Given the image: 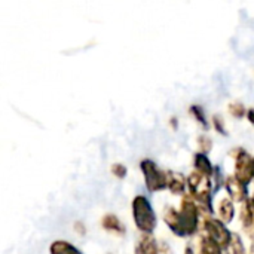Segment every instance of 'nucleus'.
<instances>
[{
    "mask_svg": "<svg viewBox=\"0 0 254 254\" xmlns=\"http://www.w3.org/2000/svg\"><path fill=\"white\" fill-rule=\"evenodd\" d=\"M188 190L189 195L199 205L201 211L208 214L213 213V192L214 183L211 177H207L198 171H193L188 176Z\"/></svg>",
    "mask_w": 254,
    "mask_h": 254,
    "instance_id": "nucleus-2",
    "label": "nucleus"
},
{
    "mask_svg": "<svg viewBox=\"0 0 254 254\" xmlns=\"http://www.w3.org/2000/svg\"><path fill=\"white\" fill-rule=\"evenodd\" d=\"M51 254H82L73 244L67 241H54L49 247Z\"/></svg>",
    "mask_w": 254,
    "mask_h": 254,
    "instance_id": "nucleus-15",
    "label": "nucleus"
},
{
    "mask_svg": "<svg viewBox=\"0 0 254 254\" xmlns=\"http://www.w3.org/2000/svg\"><path fill=\"white\" fill-rule=\"evenodd\" d=\"M217 214H219V219L223 222V223H231L234 220V216H235V205H234V201L226 196L223 198L220 202H219V210H217Z\"/></svg>",
    "mask_w": 254,
    "mask_h": 254,
    "instance_id": "nucleus-12",
    "label": "nucleus"
},
{
    "mask_svg": "<svg viewBox=\"0 0 254 254\" xmlns=\"http://www.w3.org/2000/svg\"><path fill=\"white\" fill-rule=\"evenodd\" d=\"M199 205L190 195H185L182 204L177 208L167 207L164 210V222L170 231L177 237H192L199 228Z\"/></svg>",
    "mask_w": 254,
    "mask_h": 254,
    "instance_id": "nucleus-1",
    "label": "nucleus"
},
{
    "mask_svg": "<svg viewBox=\"0 0 254 254\" xmlns=\"http://www.w3.org/2000/svg\"><path fill=\"white\" fill-rule=\"evenodd\" d=\"M101 225L103 228L110 232V234H115V235H125V226L122 225V222L115 216V214H106L101 220Z\"/></svg>",
    "mask_w": 254,
    "mask_h": 254,
    "instance_id": "nucleus-13",
    "label": "nucleus"
},
{
    "mask_svg": "<svg viewBox=\"0 0 254 254\" xmlns=\"http://www.w3.org/2000/svg\"><path fill=\"white\" fill-rule=\"evenodd\" d=\"M132 217H134V223L137 229L141 234H150V235L153 234L158 220H156L153 207L146 196L137 195L132 199Z\"/></svg>",
    "mask_w": 254,
    "mask_h": 254,
    "instance_id": "nucleus-3",
    "label": "nucleus"
},
{
    "mask_svg": "<svg viewBox=\"0 0 254 254\" xmlns=\"http://www.w3.org/2000/svg\"><path fill=\"white\" fill-rule=\"evenodd\" d=\"M135 254H159V247L156 244V240L150 234H141L137 247Z\"/></svg>",
    "mask_w": 254,
    "mask_h": 254,
    "instance_id": "nucleus-11",
    "label": "nucleus"
},
{
    "mask_svg": "<svg viewBox=\"0 0 254 254\" xmlns=\"http://www.w3.org/2000/svg\"><path fill=\"white\" fill-rule=\"evenodd\" d=\"M225 188L228 190L229 198L234 202H246L250 196H249V189L247 185L241 183L235 176H229L225 180Z\"/></svg>",
    "mask_w": 254,
    "mask_h": 254,
    "instance_id": "nucleus-7",
    "label": "nucleus"
},
{
    "mask_svg": "<svg viewBox=\"0 0 254 254\" xmlns=\"http://www.w3.org/2000/svg\"><path fill=\"white\" fill-rule=\"evenodd\" d=\"M110 171H112V174H113L116 179H125V177H127V173H128L127 167H125L124 164H119V162L113 164L112 168H110Z\"/></svg>",
    "mask_w": 254,
    "mask_h": 254,
    "instance_id": "nucleus-19",
    "label": "nucleus"
},
{
    "mask_svg": "<svg viewBox=\"0 0 254 254\" xmlns=\"http://www.w3.org/2000/svg\"><path fill=\"white\" fill-rule=\"evenodd\" d=\"M241 223L249 238L254 240V196L243 202L241 207Z\"/></svg>",
    "mask_w": 254,
    "mask_h": 254,
    "instance_id": "nucleus-8",
    "label": "nucleus"
},
{
    "mask_svg": "<svg viewBox=\"0 0 254 254\" xmlns=\"http://www.w3.org/2000/svg\"><path fill=\"white\" fill-rule=\"evenodd\" d=\"M247 119L250 121V124H253L254 125V109L247 110Z\"/></svg>",
    "mask_w": 254,
    "mask_h": 254,
    "instance_id": "nucleus-22",
    "label": "nucleus"
},
{
    "mask_svg": "<svg viewBox=\"0 0 254 254\" xmlns=\"http://www.w3.org/2000/svg\"><path fill=\"white\" fill-rule=\"evenodd\" d=\"M223 249L211 240L208 235L202 234L199 238V254H223Z\"/></svg>",
    "mask_w": 254,
    "mask_h": 254,
    "instance_id": "nucleus-14",
    "label": "nucleus"
},
{
    "mask_svg": "<svg viewBox=\"0 0 254 254\" xmlns=\"http://www.w3.org/2000/svg\"><path fill=\"white\" fill-rule=\"evenodd\" d=\"M140 170L144 176L146 188L149 192H161L167 189L168 183V171H162L152 159H143L140 162Z\"/></svg>",
    "mask_w": 254,
    "mask_h": 254,
    "instance_id": "nucleus-4",
    "label": "nucleus"
},
{
    "mask_svg": "<svg viewBox=\"0 0 254 254\" xmlns=\"http://www.w3.org/2000/svg\"><path fill=\"white\" fill-rule=\"evenodd\" d=\"M213 125H214V129H216L219 134L226 135V128H225V125H223V119H222V116L216 115V116L213 118Z\"/></svg>",
    "mask_w": 254,
    "mask_h": 254,
    "instance_id": "nucleus-21",
    "label": "nucleus"
},
{
    "mask_svg": "<svg viewBox=\"0 0 254 254\" xmlns=\"http://www.w3.org/2000/svg\"><path fill=\"white\" fill-rule=\"evenodd\" d=\"M159 254H171V250L167 246H161L159 247Z\"/></svg>",
    "mask_w": 254,
    "mask_h": 254,
    "instance_id": "nucleus-23",
    "label": "nucleus"
},
{
    "mask_svg": "<svg viewBox=\"0 0 254 254\" xmlns=\"http://www.w3.org/2000/svg\"><path fill=\"white\" fill-rule=\"evenodd\" d=\"M193 167H195V171L207 176V177H211L214 176L216 173V167L211 164V161L208 159V156L202 152H198L195 156H193Z\"/></svg>",
    "mask_w": 254,
    "mask_h": 254,
    "instance_id": "nucleus-10",
    "label": "nucleus"
},
{
    "mask_svg": "<svg viewBox=\"0 0 254 254\" xmlns=\"http://www.w3.org/2000/svg\"><path fill=\"white\" fill-rule=\"evenodd\" d=\"M225 254H247L246 253V247H244V243L241 240V237L238 234H232V240L229 243V246L226 247Z\"/></svg>",
    "mask_w": 254,
    "mask_h": 254,
    "instance_id": "nucleus-16",
    "label": "nucleus"
},
{
    "mask_svg": "<svg viewBox=\"0 0 254 254\" xmlns=\"http://www.w3.org/2000/svg\"><path fill=\"white\" fill-rule=\"evenodd\" d=\"M229 113H231L234 118H238V119L247 116V110H246L244 104H243V103H238V101L229 104Z\"/></svg>",
    "mask_w": 254,
    "mask_h": 254,
    "instance_id": "nucleus-17",
    "label": "nucleus"
},
{
    "mask_svg": "<svg viewBox=\"0 0 254 254\" xmlns=\"http://www.w3.org/2000/svg\"><path fill=\"white\" fill-rule=\"evenodd\" d=\"M185 254H193V252H192V249H190V247H188V249H186V252H185Z\"/></svg>",
    "mask_w": 254,
    "mask_h": 254,
    "instance_id": "nucleus-24",
    "label": "nucleus"
},
{
    "mask_svg": "<svg viewBox=\"0 0 254 254\" xmlns=\"http://www.w3.org/2000/svg\"><path fill=\"white\" fill-rule=\"evenodd\" d=\"M189 112L193 115V118L204 127V128H207L208 127V124H207V119H205V115H204V110H202V107L201 106H198V104H193L190 109H189Z\"/></svg>",
    "mask_w": 254,
    "mask_h": 254,
    "instance_id": "nucleus-18",
    "label": "nucleus"
},
{
    "mask_svg": "<svg viewBox=\"0 0 254 254\" xmlns=\"http://www.w3.org/2000/svg\"><path fill=\"white\" fill-rule=\"evenodd\" d=\"M202 229H204V234L208 235L211 240H214L223 250H226V247L229 246L231 240H232V234L228 228H226V223H223L220 219H213V217H208V219H204L202 222Z\"/></svg>",
    "mask_w": 254,
    "mask_h": 254,
    "instance_id": "nucleus-6",
    "label": "nucleus"
},
{
    "mask_svg": "<svg viewBox=\"0 0 254 254\" xmlns=\"http://www.w3.org/2000/svg\"><path fill=\"white\" fill-rule=\"evenodd\" d=\"M167 189L173 195H185V190L188 189V179L183 174H180V173L168 171Z\"/></svg>",
    "mask_w": 254,
    "mask_h": 254,
    "instance_id": "nucleus-9",
    "label": "nucleus"
},
{
    "mask_svg": "<svg viewBox=\"0 0 254 254\" xmlns=\"http://www.w3.org/2000/svg\"><path fill=\"white\" fill-rule=\"evenodd\" d=\"M198 146H199L201 152L207 155V153H208V152L211 150V147H213L211 138H208L207 135H201V137L198 138Z\"/></svg>",
    "mask_w": 254,
    "mask_h": 254,
    "instance_id": "nucleus-20",
    "label": "nucleus"
},
{
    "mask_svg": "<svg viewBox=\"0 0 254 254\" xmlns=\"http://www.w3.org/2000/svg\"><path fill=\"white\" fill-rule=\"evenodd\" d=\"M234 158V176L244 185H250L254 180V158L243 147H235L231 152Z\"/></svg>",
    "mask_w": 254,
    "mask_h": 254,
    "instance_id": "nucleus-5",
    "label": "nucleus"
}]
</instances>
